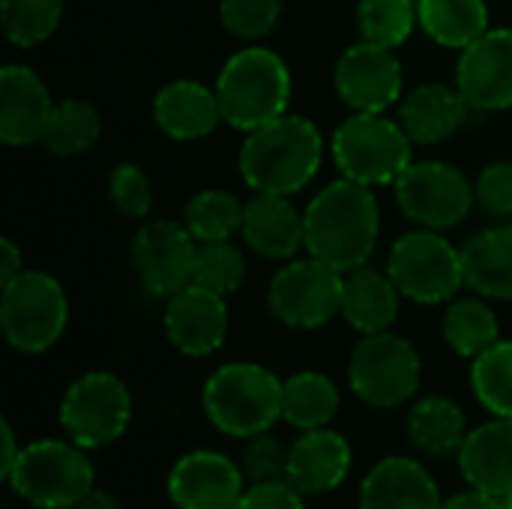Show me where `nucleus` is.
Masks as SVG:
<instances>
[{
  "mask_svg": "<svg viewBox=\"0 0 512 509\" xmlns=\"http://www.w3.org/2000/svg\"><path fill=\"white\" fill-rule=\"evenodd\" d=\"M474 108L456 84L426 81L411 87L399 102V123L414 144H444L468 120Z\"/></svg>",
  "mask_w": 512,
  "mask_h": 509,
  "instance_id": "21",
  "label": "nucleus"
},
{
  "mask_svg": "<svg viewBox=\"0 0 512 509\" xmlns=\"http://www.w3.org/2000/svg\"><path fill=\"white\" fill-rule=\"evenodd\" d=\"M282 18V0H219L222 27L246 42H258Z\"/></svg>",
  "mask_w": 512,
  "mask_h": 509,
  "instance_id": "37",
  "label": "nucleus"
},
{
  "mask_svg": "<svg viewBox=\"0 0 512 509\" xmlns=\"http://www.w3.org/2000/svg\"><path fill=\"white\" fill-rule=\"evenodd\" d=\"M231 509H306L303 495L288 483H255L240 495V501Z\"/></svg>",
  "mask_w": 512,
  "mask_h": 509,
  "instance_id": "41",
  "label": "nucleus"
},
{
  "mask_svg": "<svg viewBox=\"0 0 512 509\" xmlns=\"http://www.w3.org/2000/svg\"><path fill=\"white\" fill-rule=\"evenodd\" d=\"M498 504H501V509H512V492L510 495H498Z\"/></svg>",
  "mask_w": 512,
  "mask_h": 509,
  "instance_id": "46",
  "label": "nucleus"
},
{
  "mask_svg": "<svg viewBox=\"0 0 512 509\" xmlns=\"http://www.w3.org/2000/svg\"><path fill=\"white\" fill-rule=\"evenodd\" d=\"M243 474L252 486L288 480V450L282 447V441L267 432L249 438L243 453Z\"/></svg>",
  "mask_w": 512,
  "mask_h": 509,
  "instance_id": "39",
  "label": "nucleus"
},
{
  "mask_svg": "<svg viewBox=\"0 0 512 509\" xmlns=\"http://www.w3.org/2000/svg\"><path fill=\"white\" fill-rule=\"evenodd\" d=\"M246 204L228 189H201L183 207V225L198 243L234 240L243 228Z\"/></svg>",
  "mask_w": 512,
  "mask_h": 509,
  "instance_id": "32",
  "label": "nucleus"
},
{
  "mask_svg": "<svg viewBox=\"0 0 512 509\" xmlns=\"http://www.w3.org/2000/svg\"><path fill=\"white\" fill-rule=\"evenodd\" d=\"M72 509H123L120 507V501H114L108 492H102V489H93V492H87L78 504Z\"/></svg>",
  "mask_w": 512,
  "mask_h": 509,
  "instance_id": "44",
  "label": "nucleus"
},
{
  "mask_svg": "<svg viewBox=\"0 0 512 509\" xmlns=\"http://www.w3.org/2000/svg\"><path fill=\"white\" fill-rule=\"evenodd\" d=\"M336 96L363 114H384L405 96V72L396 48L360 39L342 51L333 69Z\"/></svg>",
  "mask_w": 512,
  "mask_h": 509,
  "instance_id": "13",
  "label": "nucleus"
},
{
  "mask_svg": "<svg viewBox=\"0 0 512 509\" xmlns=\"http://www.w3.org/2000/svg\"><path fill=\"white\" fill-rule=\"evenodd\" d=\"M306 216V255L348 273L369 264L381 234V207L372 186L354 183L348 177L324 186Z\"/></svg>",
  "mask_w": 512,
  "mask_h": 509,
  "instance_id": "1",
  "label": "nucleus"
},
{
  "mask_svg": "<svg viewBox=\"0 0 512 509\" xmlns=\"http://www.w3.org/2000/svg\"><path fill=\"white\" fill-rule=\"evenodd\" d=\"M243 243L267 261H291L306 249V216L288 195L255 192L243 210Z\"/></svg>",
  "mask_w": 512,
  "mask_h": 509,
  "instance_id": "19",
  "label": "nucleus"
},
{
  "mask_svg": "<svg viewBox=\"0 0 512 509\" xmlns=\"http://www.w3.org/2000/svg\"><path fill=\"white\" fill-rule=\"evenodd\" d=\"M456 87L474 111L492 114L512 108V27H489L459 51Z\"/></svg>",
  "mask_w": 512,
  "mask_h": 509,
  "instance_id": "15",
  "label": "nucleus"
},
{
  "mask_svg": "<svg viewBox=\"0 0 512 509\" xmlns=\"http://www.w3.org/2000/svg\"><path fill=\"white\" fill-rule=\"evenodd\" d=\"M357 27L360 39L399 48L420 27V0H360Z\"/></svg>",
  "mask_w": 512,
  "mask_h": 509,
  "instance_id": "33",
  "label": "nucleus"
},
{
  "mask_svg": "<svg viewBox=\"0 0 512 509\" xmlns=\"http://www.w3.org/2000/svg\"><path fill=\"white\" fill-rule=\"evenodd\" d=\"M423 381V363L417 348L384 330L363 336L348 360V384L354 396L372 408L393 411L414 399Z\"/></svg>",
  "mask_w": 512,
  "mask_h": 509,
  "instance_id": "9",
  "label": "nucleus"
},
{
  "mask_svg": "<svg viewBox=\"0 0 512 509\" xmlns=\"http://www.w3.org/2000/svg\"><path fill=\"white\" fill-rule=\"evenodd\" d=\"M399 210L417 225L432 231H447L462 225L477 207L474 183L468 174L441 159L411 162L393 183Z\"/></svg>",
  "mask_w": 512,
  "mask_h": 509,
  "instance_id": "11",
  "label": "nucleus"
},
{
  "mask_svg": "<svg viewBox=\"0 0 512 509\" xmlns=\"http://www.w3.org/2000/svg\"><path fill=\"white\" fill-rule=\"evenodd\" d=\"M168 342L186 357H210L228 336V303L204 285H186L168 297L162 318Z\"/></svg>",
  "mask_w": 512,
  "mask_h": 509,
  "instance_id": "16",
  "label": "nucleus"
},
{
  "mask_svg": "<svg viewBox=\"0 0 512 509\" xmlns=\"http://www.w3.org/2000/svg\"><path fill=\"white\" fill-rule=\"evenodd\" d=\"M465 288L486 300L512 303V222L492 225L462 246Z\"/></svg>",
  "mask_w": 512,
  "mask_h": 509,
  "instance_id": "26",
  "label": "nucleus"
},
{
  "mask_svg": "<svg viewBox=\"0 0 512 509\" xmlns=\"http://www.w3.org/2000/svg\"><path fill=\"white\" fill-rule=\"evenodd\" d=\"M291 93V66L264 45H246L234 51L216 75L222 120L240 132H252L288 114Z\"/></svg>",
  "mask_w": 512,
  "mask_h": 509,
  "instance_id": "3",
  "label": "nucleus"
},
{
  "mask_svg": "<svg viewBox=\"0 0 512 509\" xmlns=\"http://www.w3.org/2000/svg\"><path fill=\"white\" fill-rule=\"evenodd\" d=\"M0 288V330L6 342L21 354L48 351L69 324L63 285L42 270H24Z\"/></svg>",
  "mask_w": 512,
  "mask_h": 509,
  "instance_id": "8",
  "label": "nucleus"
},
{
  "mask_svg": "<svg viewBox=\"0 0 512 509\" xmlns=\"http://www.w3.org/2000/svg\"><path fill=\"white\" fill-rule=\"evenodd\" d=\"M243 279H246V255L234 240L198 243L195 273H192L195 285H204V288L228 297L243 285Z\"/></svg>",
  "mask_w": 512,
  "mask_h": 509,
  "instance_id": "36",
  "label": "nucleus"
},
{
  "mask_svg": "<svg viewBox=\"0 0 512 509\" xmlns=\"http://www.w3.org/2000/svg\"><path fill=\"white\" fill-rule=\"evenodd\" d=\"M465 438V414L447 396H426L408 414V441L432 459L459 456Z\"/></svg>",
  "mask_w": 512,
  "mask_h": 509,
  "instance_id": "27",
  "label": "nucleus"
},
{
  "mask_svg": "<svg viewBox=\"0 0 512 509\" xmlns=\"http://www.w3.org/2000/svg\"><path fill=\"white\" fill-rule=\"evenodd\" d=\"M243 480L246 474L228 456L195 450L174 465L168 495L177 509H231L246 492Z\"/></svg>",
  "mask_w": 512,
  "mask_h": 509,
  "instance_id": "18",
  "label": "nucleus"
},
{
  "mask_svg": "<svg viewBox=\"0 0 512 509\" xmlns=\"http://www.w3.org/2000/svg\"><path fill=\"white\" fill-rule=\"evenodd\" d=\"M153 123L171 141H201L216 132L222 120L216 87L192 78H174L153 96Z\"/></svg>",
  "mask_w": 512,
  "mask_h": 509,
  "instance_id": "20",
  "label": "nucleus"
},
{
  "mask_svg": "<svg viewBox=\"0 0 512 509\" xmlns=\"http://www.w3.org/2000/svg\"><path fill=\"white\" fill-rule=\"evenodd\" d=\"M27 267H24V252L15 246V240L3 237L0 240V285L12 282L15 276H21Z\"/></svg>",
  "mask_w": 512,
  "mask_h": 509,
  "instance_id": "42",
  "label": "nucleus"
},
{
  "mask_svg": "<svg viewBox=\"0 0 512 509\" xmlns=\"http://www.w3.org/2000/svg\"><path fill=\"white\" fill-rule=\"evenodd\" d=\"M345 273L306 255L285 261L267 288L273 318L291 330H318L342 315Z\"/></svg>",
  "mask_w": 512,
  "mask_h": 509,
  "instance_id": "10",
  "label": "nucleus"
},
{
  "mask_svg": "<svg viewBox=\"0 0 512 509\" xmlns=\"http://www.w3.org/2000/svg\"><path fill=\"white\" fill-rule=\"evenodd\" d=\"M195 255L198 240L174 219H150L132 237V267L138 282L165 300L192 285Z\"/></svg>",
  "mask_w": 512,
  "mask_h": 509,
  "instance_id": "14",
  "label": "nucleus"
},
{
  "mask_svg": "<svg viewBox=\"0 0 512 509\" xmlns=\"http://www.w3.org/2000/svg\"><path fill=\"white\" fill-rule=\"evenodd\" d=\"M63 21V0H0V24L12 45L48 42Z\"/></svg>",
  "mask_w": 512,
  "mask_h": 509,
  "instance_id": "34",
  "label": "nucleus"
},
{
  "mask_svg": "<svg viewBox=\"0 0 512 509\" xmlns=\"http://www.w3.org/2000/svg\"><path fill=\"white\" fill-rule=\"evenodd\" d=\"M441 495L432 474L405 456H390L378 462L363 486L360 509H441Z\"/></svg>",
  "mask_w": 512,
  "mask_h": 509,
  "instance_id": "23",
  "label": "nucleus"
},
{
  "mask_svg": "<svg viewBox=\"0 0 512 509\" xmlns=\"http://www.w3.org/2000/svg\"><path fill=\"white\" fill-rule=\"evenodd\" d=\"M399 300H402V291L396 288L387 270L363 264L345 273L342 318L360 336L390 330L399 315Z\"/></svg>",
  "mask_w": 512,
  "mask_h": 509,
  "instance_id": "25",
  "label": "nucleus"
},
{
  "mask_svg": "<svg viewBox=\"0 0 512 509\" xmlns=\"http://www.w3.org/2000/svg\"><path fill=\"white\" fill-rule=\"evenodd\" d=\"M282 384L258 363H225L207 378L201 405L219 432L255 438L282 417Z\"/></svg>",
  "mask_w": 512,
  "mask_h": 509,
  "instance_id": "4",
  "label": "nucleus"
},
{
  "mask_svg": "<svg viewBox=\"0 0 512 509\" xmlns=\"http://www.w3.org/2000/svg\"><path fill=\"white\" fill-rule=\"evenodd\" d=\"M471 387L486 411L512 417V339L495 342L471 363Z\"/></svg>",
  "mask_w": 512,
  "mask_h": 509,
  "instance_id": "35",
  "label": "nucleus"
},
{
  "mask_svg": "<svg viewBox=\"0 0 512 509\" xmlns=\"http://www.w3.org/2000/svg\"><path fill=\"white\" fill-rule=\"evenodd\" d=\"M324 162L321 129L300 114H282L252 132L240 147V174L252 192L294 195L306 189Z\"/></svg>",
  "mask_w": 512,
  "mask_h": 509,
  "instance_id": "2",
  "label": "nucleus"
},
{
  "mask_svg": "<svg viewBox=\"0 0 512 509\" xmlns=\"http://www.w3.org/2000/svg\"><path fill=\"white\" fill-rule=\"evenodd\" d=\"M384 270L390 273L402 297L420 306L450 303L465 288L462 249H456L444 237V231L432 228H414L402 234L390 246Z\"/></svg>",
  "mask_w": 512,
  "mask_h": 509,
  "instance_id": "6",
  "label": "nucleus"
},
{
  "mask_svg": "<svg viewBox=\"0 0 512 509\" xmlns=\"http://www.w3.org/2000/svg\"><path fill=\"white\" fill-rule=\"evenodd\" d=\"M132 420L129 387L111 372H84L60 402V426L84 450H99L117 441Z\"/></svg>",
  "mask_w": 512,
  "mask_h": 509,
  "instance_id": "12",
  "label": "nucleus"
},
{
  "mask_svg": "<svg viewBox=\"0 0 512 509\" xmlns=\"http://www.w3.org/2000/svg\"><path fill=\"white\" fill-rule=\"evenodd\" d=\"M477 207L492 219H512V162H489L474 180Z\"/></svg>",
  "mask_w": 512,
  "mask_h": 509,
  "instance_id": "40",
  "label": "nucleus"
},
{
  "mask_svg": "<svg viewBox=\"0 0 512 509\" xmlns=\"http://www.w3.org/2000/svg\"><path fill=\"white\" fill-rule=\"evenodd\" d=\"M18 447H15V435H12V426L3 420V480H6V474L12 471V465H15V459H18Z\"/></svg>",
  "mask_w": 512,
  "mask_h": 509,
  "instance_id": "45",
  "label": "nucleus"
},
{
  "mask_svg": "<svg viewBox=\"0 0 512 509\" xmlns=\"http://www.w3.org/2000/svg\"><path fill=\"white\" fill-rule=\"evenodd\" d=\"M54 99L42 75L24 63L0 69V141L9 147L42 144Z\"/></svg>",
  "mask_w": 512,
  "mask_h": 509,
  "instance_id": "17",
  "label": "nucleus"
},
{
  "mask_svg": "<svg viewBox=\"0 0 512 509\" xmlns=\"http://www.w3.org/2000/svg\"><path fill=\"white\" fill-rule=\"evenodd\" d=\"M420 27L441 48L462 51L492 27V15L486 0H420Z\"/></svg>",
  "mask_w": 512,
  "mask_h": 509,
  "instance_id": "28",
  "label": "nucleus"
},
{
  "mask_svg": "<svg viewBox=\"0 0 512 509\" xmlns=\"http://www.w3.org/2000/svg\"><path fill=\"white\" fill-rule=\"evenodd\" d=\"M339 411V390L321 372H297L282 384V420L309 432L324 429Z\"/></svg>",
  "mask_w": 512,
  "mask_h": 509,
  "instance_id": "30",
  "label": "nucleus"
},
{
  "mask_svg": "<svg viewBox=\"0 0 512 509\" xmlns=\"http://www.w3.org/2000/svg\"><path fill=\"white\" fill-rule=\"evenodd\" d=\"M459 468L465 480L486 495L512 492V417H495L468 432L459 450Z\"/></svg>",
  "mask_w": 512,
  "mask_h": 509,
  "instance_id": "24",
  "label": "nucleus"
},
{
  "mask_svg": "<svg viewBox=\"0 0 512 509\" xmlns=\"http://www.w3.org/2000/svg\"><path fill=\"white\" fill-rule=\"evenodd\" d=\"M441 509H501V504H498L495 495H486L480 489H471V492H462V495L444 501Z\"/></svg>",
  "mask_w": 512,
  "mask_h": 509,
  "instance_id": "43",
  "label": "nucleus"
},
{
  "mask_svg": "<svg viewBox=\"0 0 512 509\" xmlns=\"http://www.w3.org/2000/svg\"><path fill=\"white\" fill-rule=\"evenodd\" d=\"M444 342L468 360H477L495 342H501V324L486 297H456L450 300L441 324Z\"/></svg>",
  "mask_w": 512,
  "mask_h": 509,
  "instance_id": "29",
  "label": "nucleus"
},
{
  "mask_svg": "<svg viewBox=\"0 0 512 509\" xmlns=\"http://www.w3.org/2000/svg\"><path fill=\"white\" fill-rule=\"evenodd\" d=\"M15 495L39 509H72L93 492V465L75 441H33L6 474Z\"/></svg>",
  "mask_w": 512,
  "mask_h": 509,
  "instance_id": "7",
  "label": "nucleus"
},
{
  "mask_svg": "<svg viewBox=\"0 0 512 509\" xmlns=\"http://www.w3.org/2000/svg\"><path fill=\"white\" fill-rule=\"evenodd\" d=\"M108 201L126 219H147L153 210V183L135 162H120L108 174Z\"/></svg>",
  "mask_w": 512,
  "mask_h": 509,
  "instance_id": "38",
  "label": "nucleus"
},
{
  "mask_svg": "<svg viewBox=\"0 0 512 509\" xmlns=\"http://www.w3.org/2000/svg\"><path fill=\"white\" fill-rule=\"evenodd\" d=\"M330 156L342 177L363 186H387L414 162V141L399 120L354 111L330 138Z\"/></svg>",
  "mask_w": 512,
  "mask_h": 509,
  "instance_id": "5",
  "label": "nucleus"
},
{
  "mask_svg": "<svg viewBox=\"0 0 512 509\" xmlns=\"http://www.w3.org/2000/svg\"><path fill=\"white\" fill-rule=\"evenodd\" d=\"M351 471V447L333 429H309L288 450V483L300 495H324Z\"/></svg>",
  "mask_w": 512,
  "mask_h": 509,
  "instance_id": "22",
  "label": "nucleus"
},
{
  "mask_svg": "<svg viewBox=\"0 0 512 509\" xmlns=\"http://www.w3.org/2000/svg\"><path fill=\"white\" fill-rule=\"evenodd\" d=\"M102 135V117L87 99H63L54 105L42 147L60 159H72L87 153Z\"/></svg>",
  "mask_w": 512,
  "mask_h": 509,
  "instance_id": "31",
  "label": "nucleus"
}]
</instances>
